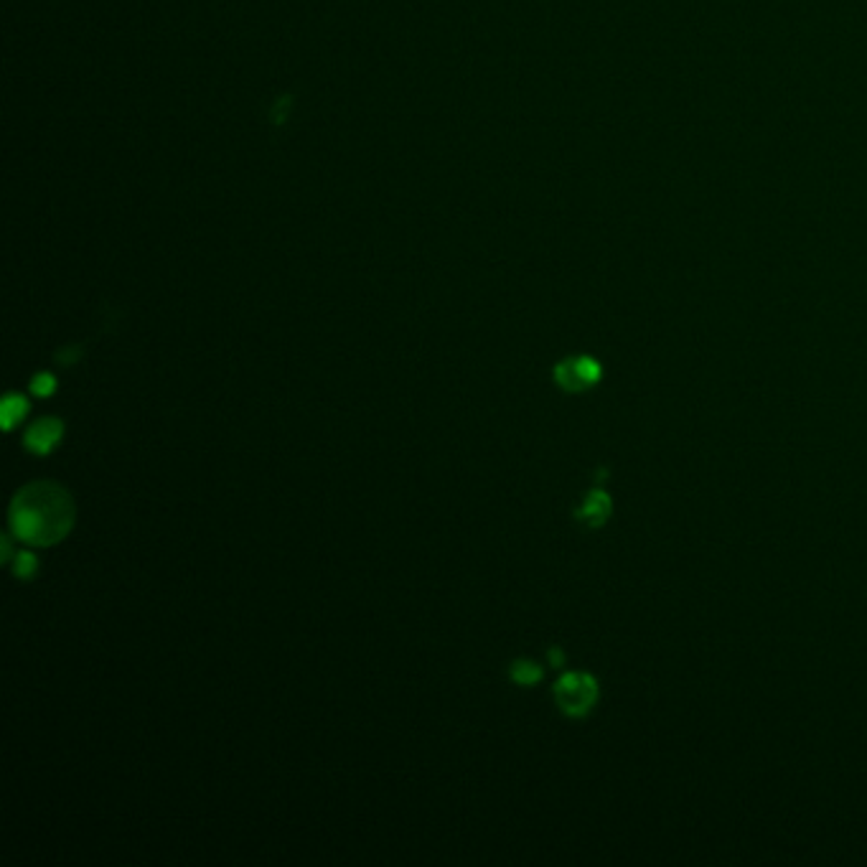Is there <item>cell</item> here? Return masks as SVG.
I'll return each mask as SVG.
<instances>
[{"instance_id":"2","label":"cell","mask_w":867,"mask_h":867,"mask_svg":"<svg viewBox=\"0 0 867 867\" xmlns=\"http://www.w3.org/2000/svg\"><path fill=\"white\" fill-rule=\"evenodd\" d=\"M557 707L570 717H583L598 699V682L585 671H570L555 684Z\"/></svg>"},{"instance_id":"7","label":"cell","mask_w":867,"mask_h":867,"mask_svg":"<svg viewBox=\"0 0 867 867\" xmlns=\"http://www.w3.org/2000/svg\"><path fill=\"white\" fill-rule=\"evenodd\" d=\"M509 677H512L519 687H532V684H537L542 680V667L537 662L519 659V662H514L512 669H509Z\"/></svg>"},{"instance_id":"10","label":"cell","mask_w":867,"mask_h":867,"mask_svg":"<svg viewBox=\"0 0 867 867\" xmlns=\"http://www.w3.org/2000/svg\"><path fill=\"white\" fill-rule=\"evenodd\" d=\"M562 659H565V656H562L560 649H552V652H550V662H552V667H560V664H562Z\"/></svg>"},{"instance_id":"8","label":"cell","mask_w":867,"mask_h":867,"mask_svg":"<svg viewBox=\"0 0 867 867\" xmlns=\"http://www.w3.org/2000/svg\"><path fill=\"white\" fill-rule=\"evenodd\" d=\"M36 570H39V562H36V557L31 555V552H18V555H15V562H14L15 578H21V580H31V578L36 575Z\"/></svg>"},{"instance_id":"5","label":"cell","mask_w":867,"mask_h":867,"mask_svg":"<svg viewBox=\"0 0 867 867\" xmlns=\"http://www.w3.org/2000/svg\"><path fill=\"white\" fill-rule=\"evenodd\" d=\"M608 514H611V498H608V494H603V491H593V494H588V498H585V504L580 507L578 516L583 519L585 525L600 526L606 519H608Z\"/></svg>"},{"instance_id":"6","label":"cell","mask_w":867,"mask_h":867,"mask_svg":"<svg viewBox=\"0 0 867 867\" xmlns=\"http://www.w3.org/2000/svg\"><path fill=\"white\" fill-rule=\"evenodd\" d=\"M29 399L23 397V395H5V399H3V407H0V420H3V427L5 430H14L15 427V423L18 420H23L26 417V413H29Z\"/></svg>"},{"instance_id":"3","label":"cell","mask_w":867,"mask_h":867,"mask_svg":"<svg viewBox=\"0 0 867 867\" xmlns=\"http://www.w3.org/2000/svg\"><path fill=\"white\" fill-rule=\"evenodd\" d=\"M600 374H603L600 364L590 356H572L555 367L557 384L568 392H583L588 387H593L600 379Z\"/></svg>"},{"instance_id":"4","label":"cell","mask_w":867,"mask_h":867,"mask_svg":"<svg viewBox=\"0 0 867 867\" xmlns=\"http://www.w3.org/2000/svg\"><path fill=\"white\" fill-rule=\"evenodd\" d=\"M61 435H64V425H61V420H57V417H43V420H36V423L26 430V435H23V445L29 448L31 453L46 455L49 451H54V448H57V443L61 441Z\"/></svg>"},{"instance_id":"11","label":"cell","mask_w":867,"mask_h":867,"mask_svg":"<svg viewBox=\"0 0 867 867\" xmlns=\"http://www.w3.org/2000/svg\"><path fill=\"white\" fill-rule=\"evenodd\" d=\"M3 560H5V562L11 560V540H8V537H3Z\"/></svg>"},{"instance_id":"1","label":"cell","mask_w":867,"mask_h":867,"mask_svg":"<svg viewBox=\"0 0 867 867\" xmlns=\"http://www.w3.org/2000/svg\"><path fill=\"white\" fill-rule=\"evenodd\" d=\"M74 519V498L54 481H31L18 488L8 509L14 537L31 547H51L61 542L71 532Z\"/></svg>"},{"instance_id":"9","label":"cell","mask_w":867,"mask_h":867,"mask_svg":"<svg viewBox=\"0 0 867 867\" xmlns=\"http://www.w3.org/2000/svg\"><path fill=\"white\" fill-rule=\"evenodd\" d=\"M54 389H57V379H54V374H49V371L36 374V377L31 379V392H33L36 397H49V395H54Z\"/></svg>"}]
</instances>
